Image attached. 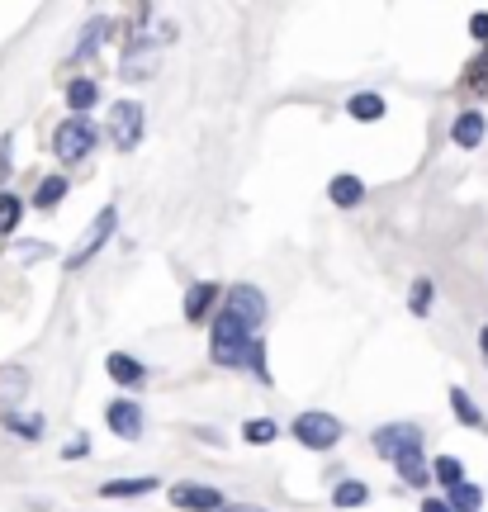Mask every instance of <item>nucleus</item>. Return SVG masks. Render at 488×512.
Listing matches in <instances>:
<instances>
[{"mask_svg":"<svg viewBox=\"0 0 488 512\" xmlns=\"http://www.w3.org/2000/svg\"><path fill=\"white\" fill-rule=\"evenodd\" d=\"M451 408H455V418H460V427H470V432H488V422H484V413L474 408V399L455 384L451 389Z\"/></svg>","mask_w":488,"mask_h":512,"instance_id":"nucleus-20","label":"nucleus"},{"mask_svg":"<svg viewBox=\"0 0 488 512\" xmlns=\"http://www.w3.org/2000/svg\"><path fill=\"white\" fill-rule=\"evenodd\" d=\"M370 446H375V456L394 460V456H403V451H417V446H422V427H417V422H384L380 432L370 437Z\"/></svg>","mask_w":488,"mask_h":512,"instance_id":"nucleus-7","label":"nucleus"},{"mask_svg":"<svg viewBox=\"0 0 488 512\" xmlns=\"http://www.w3.org/2000/svg\"><path fill=\"white\" fill-rule=\"evenodd\" d=\"M484 138H488V119H484V110H465V114H460V119L451 124V143H455V147H465V152L484 147Z\"/></svg>","mask_w":488,"mask_h":512,"instance_id":"nucleus-11","label":"nucleus"},{"mask_svg":"<svg viewBox=\"0 0 488 512\" xmlns=\"http://www.w3.org/2000/svg\"><path fill=\"white\" fill-rule=\"evenodd\" d=\"M86 456H91V441L86 437H72L67 446H62V460H86Z\"/></svg>","mask_w":488,"mask_h":512,"instance_id":"nucleus-32","label":"nucleus"},{"mask_svg":"<svg viewBox=\"0 0 488 512\" xmlns=\"http://www.w3.org/2000/svg\"><path fill=\"white\" fill-rule=\"evenodd\" d=\"M256 347V332H247L242 323H233L228 313H214V337H209V356L214 366H247V356Z\"/></svg>","mask_w":488,"mask_h":512,"instance_id":"nucleus-1","label":"nucleus"},{"mask_svg":"<svg viewBox=\"0 0 488 512\" xmlns=\"http://www.w3.org/2000/svg\"><path fill=\"white\" fill-rule=\"evenodd\" d=\"M275 437H280V427H275L271 418H252V422H242V441H247V446H271Z\"/></svg>","mask_w":488,"mask_h":512,"instance_id":"nucleus-25","label":"nucleus"},{"mask_svg":"<svg viewBox=\"0 0 488 512\" xmlns=\"http://www.w3.org/2000/svg\"><path fill=\"white\" fill-rule=\"evenodd\" d=\"M109 34V24L105 19H91L86 29H81V43H76V53H72V62H81V57H91L95 48H100V38Z\"/></svg>","mask_w":488,"mask_h":512,"instance_id":"nucleus-26","label":"nucleus"},{"mask_svg":"<svg viewBox=\"0 0 488 512\" xmlns=\"http://www.w3.org/2000/svg\"><path fill=\"white\" fill-rule=\"evenodd\" d=\"M100 143V133H95V124L91 119H67V124L53 133V152H57V162H67V166H76V162H86L91 157V147Z\"/></svg>","mask_w":488,"mask_h":512,"instance_id":"nucleus-4","label":"nucleus"},{"mask_svg":"<svg viewBox=\"0 0 488 512\" xmlns=\"http://www.w3.org/2000/svg\"><path fill=\"white\" fill-rule=\"evenodd\" d=\"M218 512H271V508H256V503H223Z\"/></svg>","mask_w":488,"mask_h":512,"instance_id":"nucleus-35","label":"nucleus"},{"mask_svg":"<svg viewBox=\"0 0 488 512\" xmlns=\"http://www.w3.org/2000/svg\"><path fill=\"white\" fill-rule=\"evenodd\" d=\"M470 86L479 95H488V48H484V57H479V62L470 67Z\"/></svg>","mask_w":488,"mask_h":512,"instance_id":"nucleus-30","label":"nucleus"},{"mask_svg":"<svg viewBox=\"0 0 488 512\" xmlns=\"http://www.w3.org/2000/svg\"><path fill=\"white\" fill-rule=\"evenodd\" d=\"M370 503V484H361V479H342L337 489H332V508H342V512H356Z\"/></svg>","mask_w":488,"mask_h":512,"instance_id":"nucleus-19","label":"nucleus"},{"mask_svg":"<svg viewBox=\"0 0 488 512\" xmlns=\"http://www.w3.org/2000/svg\"><path fill=\"white\" fill-rule=\"evenodd\" d=\"M152 489H162L152 475H133V479H105L100 484V498H109V503H128V498H147Z\"/></svg>","mask_w":488,"mask_h":512,"instance_id":"nucleus-13","label":"nucleus"},{"mask_svg":"<svg viewBox=\"0 0 488 512\" xmlns=\"http://www.w3.org/2000/svg\"><path fill=\"white\" fill-rule=\"evenodd\" d=\"M432 299H436V285L432 280H417L413 285V313L417 318H427V313H432Z\"/></svg>","mask_w":488,"mask_h":512,"instance_id":"nucleus-29","label":"nucleus"},{"mask_svg":"<svg viewBox=\"0 0 488 512\" xmlns=\"http://www.w3.org/2000/svg\"><path fill=\"white\" fill-rule=\"evenodd\" d=\"M233 323H242L247 332H256L261 323H266V294L256 290V285H233V290L223 294V309Z\"/></svg>","mask_w":488,"mask_h":512,"instance_id":"nucleus-6","label":"nucleus"},{"mask_svg":"<svg viewBox=\"0 0 488 512\" xmlns=\"http://www.w3.org/2000/svg\"><path fill=\"white\" fill-rule=\"evenodd\" d=\"M19 219H24V200L10 195V190H0V238H10L19 228Z\"/></svg>","mask_w":488,"mask_h":512,"instance_id":"nucleus-22","label":"nucleus"},{"mask_svg":"<svg viewBox=\"0 0 488 512\" xmlns=\"http://www.w3.org/2000/svg\"><path fill=\"white\" fill-rule=\"evenodd\" d=\"M247 370H252L256 380L266 384V389H271V384H275L271 366H266V342H261V337H256V347H252V356H247Z\"/></svg>","mask_w":488,"mask_h":512,"instance_id":"nucleus-28","label":"nucleus"},{"mask_svg":"<svg viewBox=\"0 0 488 512\" xmlns=\"http://www.w3.org/2000/svg\"><path fill=\"white\" fill-rule=\"evenodd\" d=\"M432 479L436 484H446V489H455V484H465V465H460L455 456H441L432 465Z\"/></svg>","mask_w":488,"mask_h":512,"instance_id":"nucleus-27","label":"nucleus"},{"mask_svg":"<svg viewBox=\"0 0 488 512\" xmlns=\"http://www.w3.org/2000/svg\"><path fill=\"white\" fill-rule=\"evenodd\" d=\"M394 470H398V479H403L408 489H427V479H432V465H427V456H422V446L394 456Z\"/></svg>","mask_w":488,"mask_h":512,"instance_id":"nucleus-15","label":"nucleus"},{"mask_svg":"<svg viewBox=\"0 0 488 512\" xmlns=\"http://www.w3.org/2000/svg\"><path fill=\"white\" fill-rule=\"evenodd\" d=\"M105 375L114 384H124V389H143L147 384V366L138 356H128V351H109L105 356Z\"/></svg>","mask_w":488,"mask_h":512,"instance_id":"nucleus-10","label":"nucleus"},{"mask_svg":"<svg viewBox=\"0 0 488 512\" xmlns=\"http://www.w3.org/2000/svg\"><path fill=\"white\" fill-rule=\"evenodd\" d=\"M470 34H474V38H479V43H484V48H488V15H484V10H479V15L470 19Z\"/></svg>","mask_w":488,"mask_h":512,"instance_id":"nucleus-33","label":"nucleus"},{"mask_svg":"<svg viewBox=\"0 0 488 512\" xmlns=\"http://www.w3.org/2000/svg\"><path fill=\"white\" fill-rule=\"evenodd\" d=\"M346 114H351L356 124H380L384 114H389V105H384V95L361 91V95H351V105H346Z\"/></svg>","mask_w":488,"mask_h":512,"instance_id":"nucleus-17","label":"nucleus"},{"mask_svg":"<svg viewBox=\"0 0 488 512\" xmlns=\"http://www.w3.org/2000/svg\"><path fill=\"white\" fill-rule=\"evenodd\" d=\"M218 299H223V294H218L214 280H195V285L185 290V318H190V323H204V318L218 309Z\"/></svg>","mask_w":488,"mask_h":512,"instance_id":"nucleus-12","label":"nucleus"},{"mask_svg":"<svg viewBox=\"0 0 488 512\" xmlns=\"http://www.w3.org/2000/svg\"><path fill=\"white\" fill-rule=\"evenodd\" d=\"M446 508H451V512H479V508H484V489L465 479V484L446 489Z\"/></svg>","mask_w":488,"mask_h":512,"instance_id":"nucleus-21","label":"nucleus"},{"mask_svg":"<svg viewBox=\"0 0 488 512\" xmlns=\"http://www.w3.org/2000/svg\"><path fill=\"white\" fill-rule=\"evenodd\" d=\"M422 512H451V508H446V498H427V503H422Z\"/></svg>","mask_w":488,"mask_h":512,"instance_id":"nucleus-36","label":"nucleus"},{"mask_svg":"<svg viewBox=\"0 0 488 512\" xmlns=\"http://www.w3.org/2000/svg\"><path fill=\"white\" fill-rule=\"evenodd\" d=\"M166 498H171V508L176 512H218L223 508V494H218L214 484H176V489H166Z\"/></svg>","mask_w":488,"mask_h":512,"instance_id":"nucleus-8","label":"nucleus"},{"mask_svg":"<svg viewBox=\"0 0 488 512\" xmlns=\"http://www.w3.org/2000/svg\"><path fill=\"white\" fill-rule=\"evenodd\" d=\"M5 171H10V133L0 138V176H5Z\"/></svg>","mask_w":488,"mask_h":512,"instance_id":"nucleus-34","label":"nucleus"},{"mask_svg":"<svg viewBox=\"0 0 488 512\" xmlns=\"http://www.w3.org/2000/svg\"><path fill=\"white\" fill-rule=\"evenodd\" d=\"M0 422H5L15 437H29V441L43 437V418H24V413H15V408H5V413H0Z\"/></svg>","mask_w":488,"mask_h":512,"instance_id":"nucleus-24","label":"nucleus"},{"mask_svg":"<svg viewBox=\"0 0 488 512\" xmlns=\"http://www.w3.org/2000/svg\"><path fill=\"white\" fill-rule=\"evenodd\" d=\"M327 200L337 204V209H361V204H365L361 176H351V171H337V176L327 181Z\"/></svg>","mask_w":488,"mask_h":512,"instance_id":"nucleus-14","label":"nucleus"},{"mask_svg":"<svg viewBox=\"0 0 488 512\" xmlns=\"http://www.w3.org/2000/svg\"><path fill=\"white\" fill-rule=\"evenodd\" d=\"M152 67H157V53L138 38V43L124 53V62H119V76H124V81H143V76H152Z\"/></svg>","mask_w":488,"mask_h":512,"instance_id":"nucleus-16","label":"nucleus"},{"mask_svg":"<svg viewBox=\"0 0 488 512\" xmlns=\"http://www.w3.org/2000/svg\"><path fill=\"white\" fill-rule=\"evenodd\" d=\"M95 100H100V86H95L91 76L67 81V110H76V119H86V110H95Z\"/></svg>","mask_w":488,"mask_h":512,"instance_id":"nucleus-18","label":"nucleus"},{"mask_svg":"<svg viewBox=\"0 0 488 512\" xmlns=\"http://www.w3.org/2000/svg\"><path fill=\"white\" fill-rule=\"evenodd\" d=\"M109 138H114V147L119 152H133V147L143 143V133H147V114L138 100H119V105H109Z\"/></svg>","mask_w":488,"mask_h":512,"instance_id":"nucleus-5","label":"nucleus"},{"mask_svg":"<svg viewBox=\"0 0 488 512\" xmlns=\"http://www.w3.org/2000/svg\"><path fill=\"white\" fill-rule=\"evenodd\" d=\"M290 437L304 446V451H332L337 441H342V422L323 413V408H308L299 418L290 422Z\"/></svg>","mask_w":488,"mask_h":512,"instance_id":"nucleus-2","label":"nucleus"},{"mask_svg":"<svg viewBox=\"0 0 488 512\" xmlns=\"http://www.w3.org/2000/svg\"><path fill=\"white\" fill-rule=\"evenodd\" d=\"M479 347H484V356H488V328H484V332H479Z\"/></svg>","mask_w":488,"mask_h":512,"instance_id":"nucleus-37","label":"nucleus"},{"mask_svg":"<svg viewBox=\"0 0 488 512\" xmlns=\"http://www.w3.org/2000/svg\"><path fill=\"white\" fill-rule=\"evenodd\" d=\"M114 228H119V209H114V204H105V209L91 219V228L81 233V242L67 252V271H81L86 261H95V256L105 252V242L114 238Z\"/></svg>","mask_w":488,"mask_h":512,"instance_id":"nucleus-3","label":"nucleus"},{"mask_svg":"<svg viewBox=\"0 0 488 512\" xmlns=\"http://www.w3.org/2000/svg\"><path fill=\"white\" fill-rule=\"evenodd\" d=\"M105 427L114 432V437L138 441L143 437V427H147V418H143V408H138L133 399H114V403H105Z\"/></svg>","mask_w":488,"mask_h":512,"instance_id":"nucleus-9","label":"nucleus"},{"mask_svg":"<svg viewBox=\"0 0 488 512\" xmlns=\"http://www.w3.org/2000/svg\"><path fill=\"white\" fill-rule=\"evenodd\" d=\"M15 256L19 261H38V256H53V247H48V242H19Z\"/></svg>","mask_w":488,"mask_h":512,"instance_id":"nucleus-31","label":"nucleus"},{"mask_svg":"<svg viewBox=\"0 0 488 512\" xmlns=\"http://www.w3.org/2000/svg\"><path fill=\"white\" fill-rule=\"evenodd\" d=\"M62 200H67V176H48V181H38V195H34L38 209H57Z\"/></svg>","mask_w":488,"mask_h":512,"instance_id":"nucleus-23","label":"nucleus"}]
</instances>
